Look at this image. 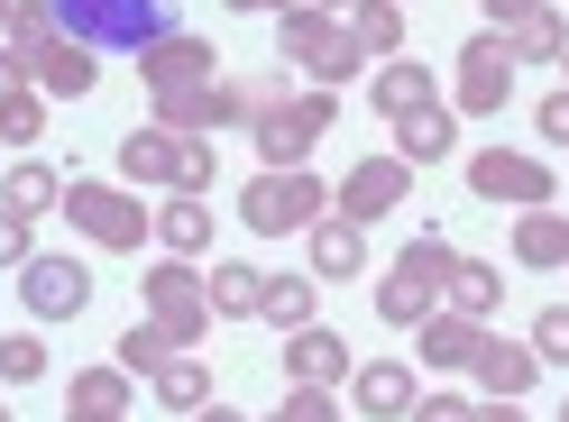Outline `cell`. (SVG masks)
Listing matches in <instances>:
<instances>
[{"label":"cell","instance_id":"1","mask_svg":"<svg viewBox=\"0 0 569 422\" xmlns=\"http://www.w3.org/2000/svg\"><path fill=\"white\" fill-rule=\"evenodd\" d=\"M64 38H83L92 56H138V47H157L166 28H184L174 10L184 0H47Z\"/></svg>","mask_w":569,"mask_h":422},{"label":"cell","instance_id":"2","mask_svg":"<svg viewBox=\"0 0 569 422\" xmlns=\"http://www.w3.org/2000/svg\"><path fill=\"white\" fill-rule=\"evenodd\" d=\"M450 275H459V249L441 230H422V239H405V258L377 275V322H396V331H413L422 312H441V294H450Z\"/></svg>","mask_w":569,"mask_h":422},{"label":"cell","instance_id":"3","mask_svg":"<svg viewBox=\"0 0 569 422\" xmlns=\"http://www.w3.org/2000/svg\"><path fill=\"white\" fill-rule=\"evenodd\" d=\"M120 174L129 184H166V193H211L221 157H211V138H184V129H129L120 138Z\"/></svg>","mask_w":569,"mask_h":422},{"label":"cell","instance_id":"4","mask_svg":"<svg viewBox=\"0 0 569 422\" xmlns=\"http://www.w3.org/2000/svg\"><path fill=\"white\" fill-rule=\"evenodd\" d=\"M64 221H74L92 249H138L157 230V211H138V193L120 184H92V174H64Z\"/></svg>","mask_w":569,"mask_h":422},{"label":"cell","instance_id":"5","mask_svg":"<svg viewBox=\"0 0 569 422\" xmlns=\"http://www.w3.org/2000/svg\"><path fill=\"white\" fill-rule=\"evenodd\" d=\"M276 56H284V64H303L312 83H349V74L368 64L359 47H349V28H340V19H322V10H303V0L276 19Z\"/></svg>","mask_w":569,"mask_h":422},{"label":"cell","instance_id":"6","mask_svg":"<svg viewBox=\"0 0 569 422\" xmlns=\"http://www.w3.org/2000/svg\"><path fill=\"white\" fill-rule=\"evenodd\" d=\"M322 202H331V193H322V184H312V174H303V165H284V174L267 165V174H258V184H248V193H239V221H248V230H258V239H284V230H312V221H322Z\"/></svg>","mask_w":569,"mask_h":422},{"label":"cell","instance_id":"7","mask_svg":"<svg viewBox=\"0 0 569 422\" xmlns=\"http://www.w3.org/2000/svg\"><path fill=\"white\" fill-rule=\"evenodd\" d=\"M148 322H157L174 349H193V340L211 331V294H202L193 258H157V267H148Z\"/></svg>","mask_w":569,"mask_h":422},{"label":"cell","instance_id":"8","mask_svg":"<svg viewBox=\"0 0 569 422\" xmlns=\"http://www.w3.org/2000/svg\"><path fill=\"white\" fill-rule=\"evenodd\" d=\"M340 120V101H331V83H312V92H295V101H276V111L258 120V157L284 174V165H303L312 157V138H322Z\"/></svg>","mask_w":569,"mask_h":422},{"label":"cell","instance_id":"9","mask_svg":"<svg viewBox=\"0 0 569 422\" xmlns=\"http://www.w3.org/2000/svg\"><path fill=\"white\" fill-rule=\"evenodd\" d=\"M506 101H515V47H506V28H478V38L459 47V111L496 120Z\"/></svg>","mask_w":569,"mask_h":422},{"label":"cell","instance_id":"10","mask_svg":"<svg viewBox=\"0 0 569 422\" xmlns=\"http://www.w3.org/2000/svg\"><path fill=\"white\" fill-rule=\"evenodd\" d=\"M469 193H478V202H523V211H542V202H551V165L523 157V148H478V157H469Z\"/></svg>","mask_w":569,"mask_h":422},{"label":"cell","instance_id":"11","mask_svg":"<svg viewBox=\"0 0 569 422\" xmlns=\"http://www.w3.org/2000/svg\"><path fill=\"white\" fill-rule=\"evenodd\" d=\"M19 303L38 312V322H74V312L92 303L83 258H28V267H19Z\"/></svg>","mask_w":569,"mask_h":422},{"label":"cell","instance_id":"12","mask_svg":"<svg viewBox=\"0 0 569 422\" xmlns=\"http://www.w3.org/2000/svg\"><path fill=\"white\" fill-rule=\"evenodd\" d=\"M405 184H413V165H405V157H359V165L340 174V193H331V202H340V221H359V230H368L377 211H396V202H405Z\"/></svg>","mask_w":569,"mask_h":422},{"label":"cell","instance_id":"13","mask_svg":"<svg viewBox=\"0 0 569 422\" xmlns=\"http://www.w3.org/2000/svg\"><path fill=\"white\" fill-rule=\"evenodd\" d=\"M211 38H193V28H166L157 47H138V74H148V92H174V83H211Z\"/></svg>","mask_w":569,"mask_h":422},{"label":"cell","instance_id":"14","mask_svg":"<svg viewBox=\"0 0 569 422\" xmlns=\"http://www.w3.org/2000/svg\"><path fill=\"white\" fill-rule=\"evenodd\" d=\"M478 349H487V322H469V312H422V322H413V359H432V368H478Z\"/></svg>","mask_w":569,"mask_h":422},{"label":"cell","instance_id":"15","mask_svg":"<svg viewBox=\"0 0 569 422\" xmlns=\"http://www.w3.org/2000/svg\"><path fill=\"white\" fill-rule=\"evenodd\" d=\"M28 74H38V92H47V101H83V92L101 83V64H92V47H83V38H64V28H56V38L28 56Z\"/></svg>","mask_w":569,"mask_h":422},{"label":"cell","instance_id":"16","mask_svg":"<svg viewBox=\"0 0 569 422\" xmlns=\"http://www.w3.org/2000/svg\"><path fill=\"white\" fill-rule=\"evenodd\" d=\"M284 376H295V385H340V376H349V340L322 331V322L284 331Z\"/></svg>","mask_w":569,"mask_h":422},{"label":"cell","instance_id":"17","mask_svg":"<svg viewBox=\"0 0 569 422\" xmlns=\"http://www.w3.org/2000/svg\"><path fill=\"white\" fill-rule=\"evenodd\" d=\"M413 395H422V385H413V368H405V359H368V368H359V413L405 422V413H413Z\"/></svg>","mask_w":569,"mask_h":422},{"label":"cell","instance_id":"18","mask_svg":"<svg viewBox=\"0 0 569 422\" xmlns=\"http://www.w3.org/2000/svg\"><path fill=\"white\" fill-rule=\"evenodd\" d=\"M469 376L487 385V395H506V404H523V395H532V376H542V359H532V349H515V340H487Z\"/></svg>","mask_w":569,"mask_h":422},{"label":"cell","instance_id":"19","mask_svg":"<svg viewBox=\"0 0 569 422\" xmlns=\"http://www.w3.org/2000/svg\"><path fill=\"white\" fill-rule=\"evenodd\" d=\"M56 202H64V174H56V165L19 157L10 174H0V211H19V221H38V211H56Z\"/></svg>","mask_w":569,"mask_h":422},{"label":"cell","instance_id":"20","mask_svg":"<svg viewBox=\"0 0 569 422\" xmlns=\"http://www.w3.org/2000/svg\"><path fill=\"white\" fill-rule=\"evenodd\" d=\"M157 129L211 138V129H221V83H174V92H157Z\"/></svg>","mask_w":569,"mask_h":422},{"label":"cell","instance_id":"21","mask_svg":"<svg viewBox=\"0 0 569 422\" xmlns=\"http://www.w3.org/2000/svg\"><path fill=\"white\" fill-rule=\"evenodd\" d=\"M368 101H377L386 120H413V111H432V64H377Z\"/></svg>","mask_w":569,"mask_h":422},{"label":"cell","instance_id":"22","mask_svg":"<svg viewBox=\"0 0 569 422\" xmlns=\"http://www.w3.org/2000/svg\"><path fill=\"white\" fill-rule=\"evenodd\" d=\"M349 47H359V56H396L405 47V0H349Z\"/></svg>","mask_w":569,"mask_h":422},{"label":"cell","instance_id":"23","mask_svg":"<svg viewBox=\"0 0 569 422\" xmlns=\"http://www.w3.org/2000/svg\"><path fill=\"white\" fill-rule=\"evenodd\" d=\"M202 294H211V322H248V312H258V294H267V275L239 267V258H221V267L202 275Z\"/></svg>","mask_w":569,"mask_h":422},{"label":"cell","instance_id":"24","mask_svg":"<svg viewBox=\"0 0 569 422\" xmlns=\"http://www.w3.org/2000/svg\"><path fill=\"white\" fill-rule=\"evenodd\" d=\"M459 148V120L441 111V101H432V111H413V120H396V157L405 165H441Z\"/></svg>","mask_w":569,"mask_h":422},{"label":"cell","instance_id":"25","mask_svg":"<svg viewBox=\"0 0 569 422\" xmlns=\"http://www.w3.org/2000/svg\"><path fill=\"white\" fill-rule=\"evenodd\" d=\"M359 267H368V230L359 221H340V211L312 221V275H359Z\"/></svg>","mask_w":569,"mask_h":422},{"label":"cell","instance_id":"26","mask_svg":"<svg viewBox=\"0 0 569 422\" xmlns=\"http://www.w3.org/2000/svg\"><path fill=\"white\" fill-rule=\"evenodd\" d=\"M157 239H166V258H202V249H211V211H202V193H174V202L157 211Z\"/></svg>","mask_w":569,"mask_h":422},{"label":"cell","instance_id":"27","mask_svg":"<svg viewBox=\"0 0 569 422\" xmlns=\"http://www.w3.org/2000/svg\"><path fill=\"white\" fill-rule=\"evenodd\" d=\"M515 258L523 267H569V211H523L515 221Z\"/></svg>","mask_w":569,"mask_h":422},{"label":"cell","instance_id":"28","mask_svg":"<svg viewBox=\"0 0 569 422\" xmlns=\"http://www.w3.org/2000/svg\"><path fill=\"white\" fill-rule=\"evenodd\" d=\"M450 312H469V322H487L496 303H506V275L496 267H478V258H459V275H450V294H441Z\"/></svg>","mask_w":569,"mask_h":422},{"label":"cell","instance_id":"29","mask_svg":"<svg viewBox=\"0 0 569 422\" xmlns=\"http://www.w3.org/2000/svg\"><path fill=\"white\" fill-rule=\"evenodd\" d=\"M506 47H515V64H560L569 28H560V10H532V19H515V28H506Z\"/></svg>","mask_w":569,"mask_h":422},{"label":"cell","instance_id":"30","mask_svg":"<svg viewBox=\"0 0 569 422\" xmlns=\"http://www.w3.org/2000/svg\"><path fill=\"white\" fill-rule=\"evenodd\" d=\"M276 101H284V92H276L267 74H230V83H221V129H258Z\"/></svg>","mask_w":569,"mask_h":422},{"label":"cell","instance_id":"31","mask_svg":"<svg viewBox=\"0 0 569 422\" xmlns=\"http://www.w3.org/2000/svg\"><path fill=\"white\" fill-rule=\"evenodd\" d=\"M157 404H166V413H202V404H211V368H202V359H166V368H157Z\"/></svg>","mask_w":569,"mask_h":422},{"label":"cell","instance_id":"32","mask_svg":"<svg viewBox=\"0 0 569 422\" xmlns=\"http://www.w3.org/2000/svg\"><path fill=\"white\" fill-rule=\"evenodd\" d=\"M258 322H276V331H303V322H312V275H267Z\"/></svg>","mask_w":569,"mask_h":422},{"label":"cell","instance_id":"33","mask_svg":"<svg viewBox=\"0 0 569 422\" xmlns=\"http://www.w3.org/2000/svg\"><path fill=\"white\" fill-rule=\"evenodd\" d=\"M74 413H120L129 422V368H83L74 376Z\"/></svg>","mask_w":569,"mask_h":422},{"label":"cell","instance_id":"34","mask_svg":"<svg viewBox=\"0 0 569 422\" xmlns=\"http://www.w3.org/2000/svg\"><path fill=\"white\" fill-rule=\"evenodd\" d=\"M111 359H120L129 376H157V368L174 359V340H166L157 322H129V331H120V349H111Z\"/></svg>","mask_w":569,"mask_h":422},{"label":"cell","instance_id":"35","mask_svg":"<svg viewBox=\"0 0 569 422\" xmlns=\"http://www.w3.org/2000/svg\"><path fill=\"white\" fill-rule=\"evenodd\" d=\"M0 138H10V148L47 138V92H10V101H0Z\"/></svg>","mask_w":569,"mask_h":422},{"label":"cell","instance_id":"36","mask_svg":"<svg viewBox=\"0 0 569 422\" xmlns=\"http://www.w3.org/2000/svg\"><path fill=\"white\" fill-rule=\"evenodd\" d=\"M267 422H340V395H331V385H295Z\"/></svg>","mask_w":569,"mask_h":422},{"label":"cell","instance_id":"37","mask_svg":"<svg viewBox=\"0 0 569 422\" xmlns=\"http://www.w3.org/2000/svg\"><path fill=\"white\" fill-rule=\"evenodd\" d=\"M38 376H47V349L38 340H28V331L0 340V385H38Z\"/></svg>","mask_w":569,"mask_h":422},{"label":"cell","instance_id":"38","mask_svg":"<svg viewBox=\"0 0 569 422\" xmlns=\"http://www.w3.org/2000/svg\"><path fill=\"white\" fill-rule=\"evenodd\" d=\"M47 38H56V10H47V0H19V10H10V47H19V56H38Z\"/></svg>","mask_w":569,"mask_h":422},{"label":"cell","instance_id":"39","mask_svg":"<svg viewBox=\"0 0 569 422\" xmlns=\"http://www.w3.org/2000/svg\"><path fill=\"white\" fill-rule=\"evenodd\" d=\"M532 359H542V368H569V303H551L542 322H532Z\"/></svg>","mask_w":569,"mask_h":422},{"label":"cell","instance_id":"40","mask_svg":"<svg viewBox=\"0 0 569 422\" xmlns=\"http://www.w3.org/2000/svg\"><path fill=\"white\" fill-rule=\"evenodd\" d=\"M405 422H478V404H459V395H413Z\"/></svg>","mask_w":569,"mask_h":422},{"label":"cell","instance_id":"41","mask_svg":"<svg viewBox=\"0 0 569 422\" xmlns=\"http://www.w3.org/2000/svg\"><path fill=\"white\" fill-rule=\"evenodd\" d=\"M28 258H38V249H28V221H19V211H0V267H28Z\"/></svg>","mask_w":569,"mask_h":422},{"label":"cell","instance_id":"42","mask_svg":"<svg viewBox=\"0 0 569 422\" xmlns=\"http://www.w3.org/2000/svg\"><path fill=\"white\" fill-rule=\"evenodd\" d=\"M10 92H38V74H28L19 47H0V101H10Z\"/></svg>","mask_w":569,"mask_h":422},{"label":"cell","instance_id":"43","mask_svg":"<svg viewBox=\"0 0 569 422\" xmlns=\"http://www.w3.org/2000/svg\"><path fill=\"white\" fill-rule=\"evenodd\" d=\"M542 138H569V92H551V101H542Z\"/></svg>","mask_w":569,"mask_h":422},{"label":"cell","instance_id":"44","mask_svg":"<svg viewBox=\"0 0 569 422\" xmlns=\"http://www.w3.org/2000/svg\"><path fill=\"white\" fill-rule=\"evenodd\" d=\"M532 10H542V0H487V19H496V28H515V19H532Z\"/></svg>","mask_w":569,"mask_h":422},{"label":"cell","instance_id":"45","mask_svg":"<svg viewBox=\"0 0 569 422\" xmlns=\"http://www.w3.org/2000/svg\"><path fill=\"white\" fill-rule=\"evenodd\" d=\"M193 422H248V413H230V404H202V413H193Z\"/></svg>","mask_w":569,"mask_h":422},{"label":"cell","instance_id":"46","mask_svg":"<svg viewBox=\"0 0 569 422\" xmlns=\"http://www.w3.org/2000/svg\"><path fill=\"white\" fill-rule=\"evenodd\" d=\"M230 10H276V19H284V10H295V0H230Z\"/></svg>","mask_w":569,"mask_h":422},{"label":"cell","instance_id":"47","mask_svg":"<svg viewBox=\"0 0 569 422\" xmlns=\"http://www.w3.org/2000/svg\"><path fill=\"white\" fill-rule=\"evenodd\" d=\"M64 422H120V413H74V404H64Z\"/></svg>","mask_w":569,"mask_h":422},{"label":"cell","instance_id":"48","mask_svg":"<svg viewBox=\"0 0 569 422\" xmlns=\"http://www.w3.org/2000/svg\"><path fill=\"white\" fill-rule=\"evenodd\" d=\"M10 10H19V0H0V38H10Z\"/></svg>","mask_w":569,"mask_h":422},{"label":"cell","instance_id":"49","mask_svg":"<svg viewBox=\"0 0 569 422\" xmlns=\"http://www.w3.org/2000/svg\"><path fill=\"white\" fill-rule=\"evenodd\" d=\"M322 10H349V0H322Z\"/></svg>","mask_w":569,"mask_h":422},{"label":"cell","instance_id":"50","mask_svg":"<svg viewBox=\"0 0 569 422\" xmlns=\"http://www.w3.org/2000/svg\"><path fill=\"white\" fill-rule=\"evenodd\" d=\"M560 74H569V47H560Z\"/></svg>","mask_w":569,"mask_h":422},{"label":"cell","instance_id":"51","mask_svg":"<svg viewBox=\"0 0 569 422\" xmlns=\"http://www.w3.org/2000/svg\"><path fill=\"white\" fill-rule=\"evenodd\" d=\"M0 422H10V404H0Z\"/></svg>","mask_w":569,"mask_h":422},{"label":"cell","instance_id":"52","mask_svg":"<svg viewBox=\"0 0 569 422\" xmlns=\"http://www.w3.org/2000/svg\"><path fill=\"white\" fill-rule=\"evenodd\" d=\"M560 422H569V404H560Z\"/></svg>","mask_w":569,"mask_h":422}]
</instances>
